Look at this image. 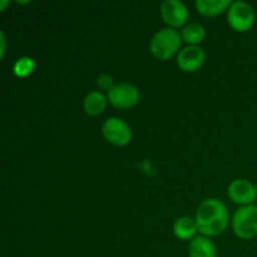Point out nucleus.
<instances>
[{
    "label": "nucleus",
    "instance_id": "nucleus-1",
    "mask_svg": "<svg viewBox=\"0 0 257 257\" xmlns=\"http://www.w3.org/2000/svg\"><path fill=\"white\" fill-rule=\"evenodd\" d=\"M198 231L205 236H218L227 228L230 215L227 207L217 198H207L196 210Z\"/></svg>",
    "mask_w": 257,
    "mask_h": 257
},
{
    "label": "nucleus",
    "instance_id": "nucleus-2",
    "mask_svg": "<svg viewBox=\"0 0 257 257\" xmlns=\"http://www.w3.org/2000/svg\"><path fill=\"white\" fill-rule=\"evenodd\" d=\"M182 35L173 28H163L153 35L150 49L153 57L160 60H168L180 50Z\"/></svg>",
    "mask_w": 257,
    "mask_h": 257
},
{
    "label": "nucleus",
    "instance_id": "nucleus-3",
    "mask_svg": "<svg viewBox=\"0 0 257 257\" xmlns=\"http://www.w3.org/2000/svg\"><path fill=\"white\" fill-rule=\"evenodd\" d=\"M232 230L236 236L250 240L257 236V206L248 205L238 208L232 217Z\"/></svg>",
    "mask_w": 257,
    "mask_h": 257
},
{
    "label": "nucleus",
    "instance_id": "nucleus-4",
    "mask_svg": "<svg viewBox=\"0 0 257 257\" xmlns=\"http://www.w3.org/2000/svg\"><path fill=\"white\" fill-rule=\"evenodd\" d=\"M227 22L233 30L245 33L255 24V12L245 2H233L227 9Z\"/></svg>",
    "mask_w": 257,
    "mask_h": 257
},
{
    "label": "nucleus",
    "instance_id": "nucleus-5",
    "mask_svg": "<svg viewBox=\"0 0 257 257\" xmlns=\"http://www.w3.org/2000/svg\"><path fill=\"white\" fill-rule=\"evenodd\" d=\"M103 137L112 145L123 147L132 141L131 127L123 119L117 117H110L103 123Z\"/></svg>",
    "mask_w": 257,
    "mask_h": 257
},
{
    "label": "nucleus",
    "instance_id": "nucleus-6",
    "mask_svg": "<svg viewBox=\"0 0 257 257\" xmlns=\"http://www.w3.org/2000/svg\"><path fill=\"white\" fill-rule=\"evenodd\" d=\"M108 102L119 109H128L135 107L140 100V90L132 84L120 83L115 84L109 92H107Z\"/></svg>",
    "mask_w": 257,
    "mask_h": 257
},
{
    "label": "nucleus",
    "instance_id": "nucleus-7",
    "mask_svg": "<svg viewBox=\"0 0 257 257\" xmlns=\"http://www.w3.org/2000/svg\"><path fill=\"white\" fill-rule=\"evenodd\" d=\"M161 17L170 28H180L187 23L190 14L188 9L182 2L178 0H166L161 4Z\"/></svg>",
    "mask_w": 257,
    "mask_h": 257
},
{
    "label": "nucleus",
    "instance_id": "nucleus-8",
    "mask_svg": "<svg viewBox=\"0 0 257 257\" xmlns=\"http://www.w3.org/2000/svg\"><path fill=\"white\" fill-rule=\"evenodd\" d=\"M206 60L203 49L198 45H188L183 48L177 55V65L186 73H192L200 69Z\"/></svg>",
    "mask_w": 257,
    "mask_h": 257
},
{
    "label": "nucleus",
    "instance_id": "nucleus-9",
    "mask_svg": "<svg viewBox=\"0 0 257 257\" xmlns=\"http://www.w3.org/2000/svg\"><path fill=\"white\" fill-rule=\"evenodd\" d=\"M228 197L237 205L248 206L252 205L257 198L256 186H253L247 180H235L228 186Z\"/></svg>",
    "mask_w": 257,
    "mask_h": 257
},
{
    "label": "nucleus",
    "instance_id": "nucleus-10",
    "mask_svg": "<svg viewBox=\"0 0 257 257\" xmlns=\"http://www.w3.org/2000/svg\"><path fill=\"white\" fill-rule=\"evenodd\" d=\"M107 95L95 90V92L88 93L87 97L84 98V102H83V108L88 115L95 117V115H99L104 112L105 108H107Z\"/></svg>",
    "mask_w": 257,
    "mask_h": 257
},
{
    "label": "nucleus",
    "instance_id": "nucleus-11",
    "mask_svg": "<svg viewBox=\"0 0 257 257\" xmlns=\"http://www.w3.org/2000/svg\"><path fill=\"white\" fill-rule=\"evenodd\" d=\"M188 255L190 257H216V247L210 238L200 236L191 240Z\"/></svg>",
    "mask_w": 257,
    "mask_h": 257
},
{
    "label": "nucleus",
    "instance_id": "nucleus-12",
    "mask_svg": "<svg viewBox=\"0 0 257 257\" xmlns=\"http://www.w3.org/2000/svg\"><path fill=\"white\" fill-rule=\"evenodd\" d=\"M198 231L197 223L196 220L188 217V216H183L176 220L175 225H173V233L180 240H191L193 238L195 233Z\"/></svg>",
    "mask_w": 257,
    "mask_h": 257
},
{
    "label": "nucleus",
    "instance_id": "nucleus-13",
    "mask_svg": "<svg viewBox=\"0 0 257 257\" xmlns=\"http://www.w3.org/2000/svg\"><path fill=\"white\" fill-rule=\"evenodd\" d=\"M232 4L228 0H197L196 8L198 13L205 17H216L230 8Z\"/></svg>",
    "mask_w": 257,
    "mask_h": 257
},
{
    "label": "nucleus",
    "instance_id": "nucleus-14",
    "mask_svg": "<svg viewBox=\"0 0 257 257\" xmlns=\"http://www.w3.org/2000/svg\"><path fill=\"white\" fill-rule=\"evenodd\" d=\"M206 30L198 23H190L182 30V39L190 45H197L205 39Z\"/></svg>",
    "mask_w": 257,
    "mask_h": 257
},
{
    "label": "nucleus",
    "instance_id": "nucleus-15",
    "mask_svg": "<svg viewBox=\"0 0 257 257\" xmlns=\"http://www.w3.org/2000/svg\"><path fill=\"white\" fill-rule=\"evenodd\" d=\"M35 67H37V64H35L33 58L22 57L14 63V65H13V72H14L15 77L27 78L34 73Z\"/></svg>",
    "mask_w": 257,
    "mask_h": 257
},
{
    "label": "nucleus",
    "instance_id": "nucleus-16",
    "mask_svg": "<svg viewBox=\"0 0 257 257\" xmlns=\"http://www.w3.org/2000/svg\"><path fill=\"white\" fill-rule=\"evenodd\" d=\"M97 85L99 88H102V89L109 92V90L112 89L115 84H113V78L110 77V75L103 74V75H100V77L97 78Z\"/></svg>",
    "mask_w": 257,
    "mask_h": 257
},
{
    "label": "nucleus",
    "instance_id": "nucleus-17",
    "mask_svg": "<svg viewBox=\"0 0 257 257\" xmlns=\"http://www.w3.org/2000/svg\"><path fill=\"white\" fill-rule=\"evenodd\" d=\"M0 42H2V57H4V53H5V44H7V42H5V35L4 33H0Z\"/></svg>",
    "mask_w": 257,
    "mask_h": 257
},
{
    "label": "nucleus",
    "instance_id": "nucleus-18",
    "mask_svg": "<svg viewBox=\"0 0 257 257\" xmlns=\"http://www.w3.org/2000/svg\"><path fill=\"white\" fill-rule=\"evenodd\" d=\"M7 5H9V2H0V10H2V12H4Z\"/></svg>",
    "mask_w": 257,
    "mask_h": 257
},
{
    "label": "nucleus",
    "instance_id": "nucleus-19",
    "mask_svg": "<svg viewBox=\"0 0 257 257\" xmlns=\"http://www.w3.org/2000/svg\"><path fill=\"white\" fill-rule=\"evenodd\" d=\"M256 190H257V185H256Z\"/></svg>",
    "mask_w": 257,
    "mask_h": 257
}]
</instances>
